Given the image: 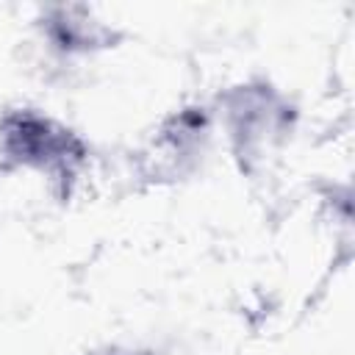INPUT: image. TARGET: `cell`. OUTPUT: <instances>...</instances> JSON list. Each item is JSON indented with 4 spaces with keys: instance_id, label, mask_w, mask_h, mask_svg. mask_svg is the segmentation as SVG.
Wrapping results in <instances>:
<instances>
[{
    "instance_id": "6da1fadb",
    "label": "cell",
    "mask_w": 355,
    "mask_h": 355,
    "mask_svg": "<svg viewBox=\"0 0 355 355\" xmlns=\"http://www.w3.org/2000/svg\"><path fill=\"white\" fill-rule=\"evenodd\" d=\"M89 141L58 116L14 105L0 114V169L36 175L55 200H69L89 166Z\"/></svg>"
},
{
    "instance_id": "3957f363",
    "label": "cell",
    "mask_w": 355,
    "mask_h": 355,
    "mask_svg": "<svg viewBox=\"0 0 355 355\" xmlns=\"http://www.w3.org/2000/svg\"><path fill=\"white\" fill-rule=\"evenodd\" d=\"M214 130V111L205 105H180L169 111L136 153V172L153 183H178L189 178L205 150Z\"/></svg>"
},
{
    "instance_id": "277c9868",
    "label": "cell",
    "mask_w": 355,
    "mask_h": 355,
    "mask_svg": "<svg viewBox=\"0 0 355 355\" xmlns=\"http://www.w3.org/2000/svg\"><path fill=\"white\" fill-rule=\"evenodd\" d=\"M36 31L39 39L61 58L97 55L119 47V42L125 39V31L119 25L108 22L83 3H55L39 8Z\"/></svg>"
},
{
    "instance_id": "7a4b0ae2",
    "label": "cell",
    "mask_w": 355,
    "mask_h": 355,
    "mask_svg": "<svg viewBox=\"0 0 355 355\" xmlns=\"http://www.w3.org/2000/svg\"><path fill=\"white\" fill-rule=\"evenodd\" d=\"M216 116L241 175H261L291 144L300 108L269 78H247L219 94Z\"/></svg>"
},
{
    "instance_id": "5b68a950",
    "label": "cell",
    "mask_w": 355,
    "mask_h": 355,
    "mask_svg": "<svg viewBox=\"0 0 355 355\" xmlns=\"http://www.w3.org/2000/svg\"><path fill=\"white\" fill-rule=\"evenodd\" d=\"M103 355H155V352H150V349H108Z\"/></svg>"
}]
</instances>
